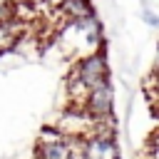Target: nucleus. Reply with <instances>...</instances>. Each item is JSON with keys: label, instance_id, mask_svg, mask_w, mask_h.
Returning <instances> with one entry per match:
<instances>
[{"label": "nucleus", "instance_id": "obj_1", "mask_svg": "<svg viewBox=\"0 0 159 159\" xmlns=\"http://www.w3.org/2000/svg\"><path fill=\"white\" fill-rule=\"evenodd\" d=\"M57 45L62 47V52L67 57H72V62L84 57V55L102 52L104 42H102V22H99L97 12L89 17L62 25L57 30Z\"/></svg>", "mask_w": 159, "mask_h": 159}, {"label": "nucleus", "instance_id": "obj_6", "mask_svg": "<svg viewBox=\"0 0 159 159\" xmlns=\"http://www.w3.org/2000/svg\"><path fill=\"white\" fill-rule=\"evenodd\" d=\"M84 109H87L92 117H97V119H102V117H114V87H112V80L97 84V87L89 92Z\"/></svg>", "mask_w": 159, "mask_h": 159}, {"label": "nucleus", "instance_id": "obj_5", "mask_svg": "<svg viewBox=\"0 0 159 159\" xmlns=\"http://www.w3.org/2000/svg\"><path fill=\"white\" fill-rule=\"evenodd\" d=\"M82 159H122L117 134H89L80 139Z\"/></svg>", "mask_w": 159, "mask_h": 159}, {"label": "nucleus", "instance_id": "obj_2", "mask_svg": "<svg viewBox=\"0 0 159 159\" xmlns=\"http://www.w3.org/2000/svg\"><path fill=\"white\" fill-rule=\"evenodd\" d=\"M35 159H82L80 139L65 137L52 124L42 127L35 142Z\"/></svg>", "mask_w": 159, "mask_h": 159}, {"label": "nucleus", "instance_id": "obj_7", "mask_svg": "<svg viewBox=\"0 0 159 159\" xmlns=\"http://www.w3.org/2000/svg\"><path fill=\"white\" fill-rule=\"evenodd\" d=\"M89 15H94V7H92L89 0H65L60 5V10L55 12V17H60V27L67 25V22L89 17Z\"/></svg>", "mask_w": 159, "mask_h": 159}, {"label": "nucleus", "instance_id": "obj_3", "mask_svg": "<svg viewBox=\"0 0 159 159\" xmlns=\"http://www.w3.org/2000/svg\"><path fill=\"white\" fill-rule=\"evenodd\" d=\"M57 132H62L65 137L72 139H84L89 134H94V117L84 109V107H65L60 109V114L50 122Z\"/></svg>", "mask_w": 159, "mask_h": 159}, {"label": "nucleus", "instance_id": "obj_10", "mask_svg": "<svg viewBox=\"0 0 159 159\" xmlns=\"http://www.w3.org/2000/svg\"><path fill=\"white\" fill-rule=\"evenodd\" d=\"M152 75L159 80V42H157V55H154V65H152Z\"/></svg>", "mask_w": 159, "mask_h": 159}, {"label": "nucleus", "instance_id": "obj_11", "mask_svg": "<svg viewBox=\"0 0 159 159\" xmlns=\"http://www.w3.org/2000/svg\"><path fill=\"white\" fill-rule=\"evenodd\" d=\"M30 2H35V5H40V2H42V0H30Z\"/></svg>", "mask_w": 159, "mask_h": 159}, {"label": "nucleus", "instance_id": "obj_12", "mask_svg": "<svg viewBox=\"0 0 159 159\" xmlns=\"http://www.w3.org/2000/svg\"><path fill=\"white\" fill-rule=\"evenodd\" d=\"M137 159H144V157H137Z\"/></svg>", "mask_w": 159, "mask_h": 159}, {"label": "nucleus", "instance_id": "obj_9", "mask_svg": "<svg viewBox=\"0 0 159 159\" xmlns=\"http://www.w3.org/2000/svg\"><path fill=\"white\" fill-rule=\"evenodd\" d=\"M142 17L149 27H159V12H154L152 7H142Z\"/></svg>", "mask_w": 159, "mask_h": 159}, {"label": "nucleus", "instance_id": "obj_8", "mask_svg": "<svg viewBox=\"0 0 159 159\" xmlns=\"http://www.w3.org/2000/svg\"><path fill=\"white\" fill-rule=\"evenodd\" d=\"M25 30H27V25L20 22V20H12V17L10 20H0V55L15 50L20 37L25 35Z\"/></svg>", "mask_w": 159, "mask_h": 159}, {"label": "nucleus", "instance_id": "obj_4", "mask_svg": "<svg viewBox=\"0 0 159 159\" xmlns=\"http://www.w3.org/2000/svg\"><path fill=\"white\" fill-rule=\"evenodd\" d=\"M70 77L84 82L89 89H94L97 84L107 82L109 80V62H107V55L104 50L102 52H92V55H84L80 60L72 62L70 67Z\"/></svg>", "mask_w": 159, "mask_h": 159}]
</instances>
